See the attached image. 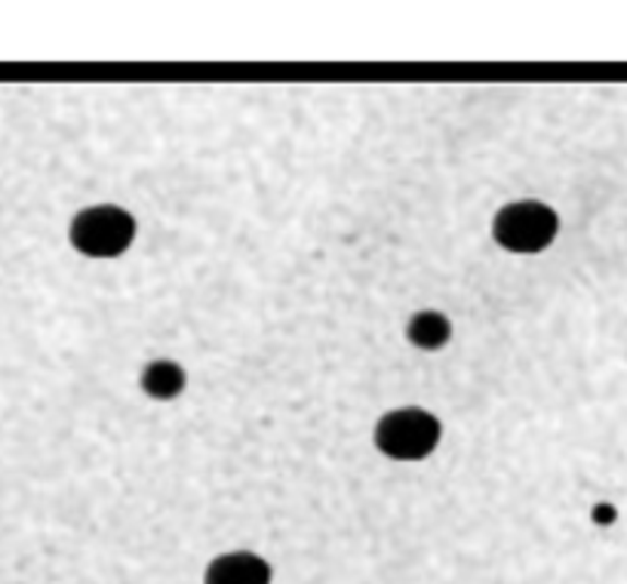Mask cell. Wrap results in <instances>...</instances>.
Returning a JSON list of instances; mask_svg holds the SVG:
<instances>
[{
	"instance_id": "1",
	"label": "cell",
	"mask_w": 627,
	"mask_h": 584,
	"mask_svg": "<svg viewBox=\"0 0 627 584\" xmlns=\"http://www.w3.org/2000/svg\"><path fill=\"white\" fill-rule=\"evenodd\" d=\"M71 246L89 258L123 256L136 241V219L123 207L99 204L81 209L69 228Z\"/></svg>"
},
{
	"instance_id": "2",
	"label": "cell",
	"mask_w": 627,
	"mask_h": 584,
	"mask_svg": "<svg viewBox=\"0 0 627 584\" xmlns=\"http://www.w3.org/2000/svg\"><path fill=\"white\" fill-rule=\"evenodd\" d=\"M443 425L427 410H394L375 425V447L394 462H422L441 443Z\"/></svg>"
},
{
	"instance_id": "3",
	"label": "cell",
	"mask_w": 627,
	"mask_h": 584,
	"mask_svg": "<svg viewBox=\"0 0 627 584\" xmlns=\"http://www.w3.org/2000/svg\"><path fill=\"white\" fill-rule=\"evenodd\" d=\"M557 212L542 200H514L492 219V238L510 253H542L557 241Z\"/></svg>"
},
{
	"instance_id": "4",
	"label": "cell",
	"mask_w": 627,
	"mask_h": 584,
	"mask_svg": "<svg viewBox=\"0 0 627 584\" xmlns=\"http://www.w3.org/2000/svg\"><path fill=\"white\" fill-rule=\"evenodd\" d=\"M272 567L253 550H231L206 567L204 584H272Z\"/></svg>"
},
{
	"instance_id": "5",
	"label": "cell",
	"mask_w": 627,
	"mask_h": 584,
	"mask_svg": "<svg viewBox=\"0 0 627 584\" xmlns=\"http://www.w3.org/2000/svg\"><path fill=\"white\" fill-rule=\"evenodd\" d=\"M407 339L422 351H441L453 339V324L441 311H419L409 317Z\"/></svg>"
},
{
	"instance_id": "6",
	"label": "cell",
	"mask_w": 627,
	"mask_h": 584,
	"mask_svg": "<svg viewBox=\"0 0 627 584\" xmlns=\"http://www.w3.org/2000/svg\"><path fill=\"white\" fill-rule=\"evenodd\" d=\"M188 376L179 363L154 361L142 369V391L154 400H172L185 391Z\"/></svg>"
},
{
	"instance_id": "7",
	"label": "cell",
	"mask_w": 627,
	"mask_h": 584,
	"mask_svg": "<svg viewBox=\"0 0 627 584\" xmlns=\"http://www.w3.org/2000/svg\"><path fill=\"white\" fill-rule=\"evenodd\" d=\"M593 520H596L600 526H610L612 520H615V508H612V504H596V508H593Z\"/></svg>"
}]
</instances>
